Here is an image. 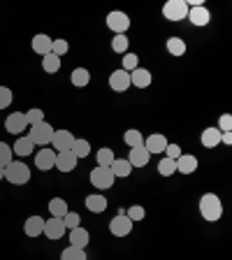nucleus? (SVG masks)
I'll use <instances>...</instances> for the list:
<instances>
[{"label":"nucleus","mask_w":232,"mask_h":260,"mask_svg":"<svg viewBox=\"0 0 232 260\" xmlns=\"http://www.w3.org/2000/svg\"><path fill=\"white\" fill-rule=\"evenodd\" d=\"M179 156H181V146H179V144H172V142H170L168 149H165V158H172V160H177Z\"/></svg>","instance_id":"c03bdc74"},{"label":"nucleus","mask_w":232,"mask_h":260,"mask_svg":"<svg viewBox=\"0 0 232 260\" xmlns=\"http://www.w3.org/2000/svg\"><path fill=\"white\" fill-rule=\"evenodd\" d=\"M84 205H86V209L93 211V214H103V211H107V198H105L103 193H91V195H86Z\"/></svg>","instance_id":"a211bd4d"},{"label":"nucleus","mask_w":232,"mask_h":260,"mask_svg":"<svg viewBox=\"0 0 232 260\" xmlns=\"http://www.w3.org/2000/svg\"><path fill=\"white\" fill-rule=\"evenodd\" d=\"M32 140L28 135H23V137H19V140L14 142V146H12V151H14V156H21V158H26V156H30L32 153Z\"/></svg>","instance_id":"a878e982"},{"label":"nucleus","mask_w":232,"mask_h":260,"mask_svg":"<svg viewBox=\"0 0 232 260\" xmlns=\"http://www.w3.org/2000/svg\"><path fill=\"white\" fill-rule=\"evenodd\" d=\"M123 142L130 146V149H137V146H144V135H142L137 128H130V130H125Z\"/></svg>","instance_id":"c85d7f7f"},{"label":"nucleus","mask_w":232,"mask_h":260,"mask_svg":"<svg viewBox=\"0 0 232 260\" xmlns=\"http://www.w3.org/2000/svg\"><path fill=\"white\" fill-rule=\"evenodd\" d=\"M65 223H63V218H56V216H51L49 221H44V233L42 235H47L49 239H60L65 235Z\"/></svg>","instance_id":"2eb2a0df"},{"label":"nucleus","mask_w":232,"mask_h":260,"mask_svg":"<svg viewBox=\"0 0 232 260\" xmlns=\"http://www.w3.org/2000/svg\"><path fill=\"white\" fill-rule=\"evenodd\" d=\"M60 260H88L86 258V249H77V246H68L60 253Z\"/></svg>","instance_id":"473e14b6"},{"label":"nucleus","mask_w":232,"mask_h":260,"mask_svg":"<svg viewBox=\"0 0 232 260\" xmlns=\"http://www.w3.org/2000/svg\"><path fill=\"white\" fill-rule=\"evenodd\" d=\"M88 244H91V235H88V230H84V228H75V230H70V246H77V249H86Z\"/></svg>","instance_id":"b1692460"},{"label":"nucleus","mask_w":232,"mask_h":260,"mask_svg":"<svg viewBox=\"0 0 232 260\" xmlns=\"http://www.w3.org/2000/svg\"><path fill=\"white\" fill-rule=\"evenodd\" d=\"M77 137L72 135V130H54V137H51V146L54 151H70L72 144H75Z\"/></svg>","instance_id":"6e6552de"},{"label":"nucleus","mask_w":232,"mask_h":260,"mask_svg":"<svg viewBox=\"0 0 232 260\" xmlns=\"http://www.w3.org/2000/svg\"><path fill=\"white\" fill-rule=\"evenodd\" d=\"M114 149H109V146H103L100 151H97V156H95V160H97V168H109L114 162Z\"/></svg>","instance_id":"7c9ffc66"},{"label":"nucleus","mask_w":232,"mask_h":260,"mask_svg":"<svg viewBox=\"0 0 232 260\" xmlns=\"http://www.w3.org/2000/svg\"><path fill=\"white\" fill-rule=\"evenodd\" d=\"M168 137L160 135V133H153V135H149L144 140V149L149 153H165V149H168Z\"/></svg>","instance_id":"ddd939ff"},{"label":"nucleus","mask_w":232,"mask_h":260,"mask_svg":"<svg viewBox=\"0 0 232 260\" xmlns=\"http://www.w3.org/2000/svg\"><path fill=\"white\" fill-rule=\"evenodd\" d=\"M149 160H151V153L146 151L144 146H137V149H130L128 162H130V165H132V170H135V168H144V165H149Z\"/></svg>","instance_id":"6ab92c4d"},{"label":"nucleus","mask_w":232,"mask_h":260,"mask_svg":"<svg viewBox=\"0 0 232 260\" xmlns=\"http://www.w3.org/2000/svg\"><path fill=\"white\" fill-rule=\"evenodd\" d=\"M42 121H44V112L40 107H32V109H28V112H26L28 128H30V125H35V123H42Z\"/></svg>","instance_id":"58836bf2"},{"label":"nucleus","mask_w":232,"mask_h":260,"mask_svg":"<svg viewBox=\"0 0 232 260\" xmlns=\"http://www.w3.org/2000/svg\"><path fill=\"white\" fill-rule=\"evenodd\" d=\"M107 28L114 32V35H125L130 28V16L121 10H114L107 14Z\"/></svg>","instance_id":"423d86ee"},{"label":"nucleus","mask_w":232,"mask_h":260,"mask_svg":"<svg viewBox=\"0 0 232 260\" xmlns=\"http://www.w3.org/2000/svg\"><path fill=\"white\" fill-rule=\"evenodd\" d=\"M114 174L109 168H93L91 170V184L95 186L97 190H109L114 186Z\"/></svg>","instance_id":"0eeeda50"},{"label":"nucleus","mask_w":232,"mask_h":260,"mask_svg":"<svg viewBox=\"0 0 232 260\" xmlns=\"http://www.w3.org/2000/svg\"><path fill=\"white\" fill-rule=\"evenodd\" d=\"M63 223H65V228H68V230H75V228H79L81 216L77 214V211H68V214L63 216Z\"/></svg>","instance_id":"a19ab883"},{"label":"nucleus","mask_w":232,"mask_h":260,"mask_svg":"<svg viewBox=\"0 0 232 260\" xmlns=\"http://www.w3.org/2000/svg\"><path fill=\"white\" fill-rule=\"evenodd\" d=\"M14 160V151H12V146L7 142H0V168H5L10 162Z\"/></svg>","instance_id":"e433bc0d"},{"label":"nucleus","mask_w":232,"mask_h":260,"mask_svg":"<svg viewBox=\"0 0 232 260\" xmlns=\"http://www.w3.org/2000/svg\"><path fill=\"white\" fill-rule=\"evenodd\" d=\"M140 68V56L132 54V51H128V54H123V65H121V70L125 72H132Z\"/></svg>","instance_id":"c9c22d12"},{"label":"nucleus","mask_w":232,"mask_h":260,"mask_svg":"<svg viewBox=\"0 0 232 260\" xmlns=\"http://www.w3.org/2000/svg\"><path fill=\"white\" fill-rule=\"evenodd\" d=\"M125 216L130 218L132 223H137V221H144V216H146V209L142 205H132L128 211H125Z\"/></svg>","instance_id":"ea45409f"},{"label":"nucleus","mask_w":232,"mask_h":260,"mask_svg":"<svg viewBox=\"0 0 232 260\" xmlns=\"http://www.w3.org/2000/svg\"><path fill=\"white\" fill-rule=\"evenodd\" d=\"M128 38L125 35H114L112 38V51L114 54H128Z\"/></svg>","instance_id":"f704fd0d"},{"label":"nucleus","mask_w":232,"mask_h":260,"mask_svg":"<svg viewBox=\"0 0 232 260\" xmlns=\"http://www.w3.org/2000/svg\"><path fill=\"white\" fill-rule=\"evenodd\" d=\"M200 216L209 223L218 221L223 216V202L216 193H205L200 198Z\"/></svg>","instance_id":"f257e3e1"},{"label":"nucleus","mask_w":232,"mask_h":260,"mask_svg":"<svg viewBox=\"0 0 232 260\" xmlns=\"http://www.w3.org/2000/svg\"><path fill=\"white\" fill-rule=\"evenodd\" d=\"M68 51H70V44L65 42L63 38L51 40V54H54V56H58V58H60V56H65Z\"/></svg>","instance_id":"4c0bfd02"},{"label":"nucleus","mask_w":232,"mask_h":260,"mask_svg":"<svg viewBox=\"0 0 232 260\" xmlns=\"http://www.w3.org/2000/svg\"><path fill=\"white\" fill-rule=\"evenodd\" d=\"M109 170H112L114 179H125L132 174V165L128 162V158H114V162L109 165Z\"/></svg>","instance_id":"4be33fe9"},{"label":"nucleus","mask_w":232,"mask_h":260,"mask_svg":"<svg viewBox=\"0 0 232 260\" xmlns=\"http://www.w3.org/2000/svg\"><path fill=\"white\" fill-rule=\"evenodd\" d=\"M174 172H177V162H174L172 158H160V162H158V174H160V177H172Z\"/></svg>","instance_id":"72a5a7b5"},{"label":"nucleus","mask_w":232,"mask_h":260,"mask_svg":"<svg viewBox=\"0 0 232 260\" xmlns=\"http://www.w3.org/2000/svg\"><path fill=\"white\" fill-rule=\"evenodd\" d=\"M132 228H135V223L125 216V209H121L119 214L109 221V233H112L114 237H128V235L132 233Z\"/></svg>","instance_id":"39448f33"},{"label":"nucleus","mask_w":232,"mask_h":260,"mask_svg":"<svg viewBox=\"0 0 232 260\" xmlns=\"http://www.w3.org/2000/svg\"><path fill=\"white\" fill-rule=\"evenodd\" d=\"M49 211H51V216L63 218L65 214L70 211V207H68V202H65L63 198H51V200H49Z\"/></svg>","instance_id":"cd10ccee"},{"label":"nucleus","mask_w":232,"mask_h":260,"mask_svg":"<svg viewBox=\"0 0 232 260\" xmlns=\"http://www.w3.org/2000/svg\"><path fill=\"white\" fill-rule=\"evenodd\" d=\"M200 142L205 149H214V146L221 144V130L216 128V125H211V128H205L200 135Z\"/></svg>","instance_id":"5701e85b"},{"label":"nucleus","mask_w":232,"mask_h":260,"mask_svg":"<svg viewBox=\"0 0 232 260\" xmlns=\"http://www.w3.org/2000/svg\"><path fill=\"white\" fill-rule=\"evenodd\" d=\"M221 142L223 144H232V133H221Z\"/></svg>","instance_id":"a18cd8bd"},{"label":"nucleus","mask_w":232,"mask_h":260,"mask_svg":"<svg viewBox=\"0 0 232 260\" xmlns=\"http://www.w3.org/2000/svg\"><path fill=\"white\" fill-rule=\"evenodd\" d=\"M193 26H207L211 21V14L205 5H197V7H188V16H186Z\"/></svg>","instance_id":"dca6fc26"},{"label":"nucleus","mask_w":232,"mask_h":260,"mask_svg":"<svg viewBox=\"0 0 232 260\" xmlns=\"http://www.w3.org/2000/svg\"><path fill=\"white\" fill-rule=\"evenodd\" d=\"M35 168L42 170V172H49L51 168H56V151L54 149H40L35 153Z\"/></svg>","instance_id":"9b49d317"},{"label":"nucleus","mask_w":232,"mask_h":260,"mask_svg":"<svg viewBox=\"0 0 232 260\" xmlns=\"http://www.w3.org/2000/svg\"><path fill=\"white\" fill-rule=\"evenodd\" d=\"M5 130H7V133H12V135H21L23 130H28L26 114H23V112H12V114H7Z\"/></svg>","instance_id":"1a4fd4ad"},{"label":"nucleus","mask_w":232,"mask_h":260,"mask_svg":"<svg viewBox=\"0 0 232 260\" xmlns=\"http://www.w3.org/2000/svg\"><path fill=\"white\" fill-rule=\"evenodd\" d=\"M221 133H232V116L230 114H223L221 119H218V125H216Z\"/></svg>","instance_id":"37998d69"},{"label":"nucleus","mask_w":232,"mask_h":260,"mask_svg":"<svg viewBox=\"0 0 232 260\" xmlns=\"http://www.w3.org/2000/svg\"><path fill=\"white\" fill-rule=\"evenodd\" d=\"M12 98H14V93H12L10 86H0V109H7L12 105Z\"/></svg>","instance_id":"79ce46f5"},{"label":"nucleus","mask_w":232,"mask_h":260,"mask_svg":"<svg viewBox=\"0 0 232 260\" xmlns=\"http://www.w3.org/2000/svg\"><path fill=\"white\" fill-rule=\"evenodd\" d=\"M162 16H165L168 21H184L186 16H188L186 0H168V3L162 5Z\"/></svg>","instance_id":"20e7f679"},{"label":"nucleus","mask_w":232,"mask_h":260,"mask_svg":"<svg viewBox=\"0 0 232 260\" xmlns=\"http://www.w3.org/2000/svg\"><path fill=\"white\" fill-rule=\"evenodd\" d=\"M3 179H5V170L0 168V181H3Z\"/></svg>","instance_id":"49530a36"},{"label":"nucleus","mask_w":232,"mask_h":260,"mask_svg":"<svg viewBox=\"0 0 232 260\" xmlns=\"http://www.w3.org/2000/svg\"><path fill=\"white\" fill-rule=\"evenodd\" d=\"M28 137L32 140V144H35V146H47V144H51L54 128H51V123L42 121V123L30 125V130H28Z\"/></svg>","instance_id":"7ed1b4c3"},{"label":"nucleus","mask_w":232,"mask_h":260,"mask_svg":"<svg viewBox=\"0 0 232 260\" xmlns=\"http://www.w3.org/2000/svg\"><path fill=\"white\" fill-rule=\"evenodd\" d=\"M109 88L116 93H125L130 88V72L125 70H114L112 75H109Z\"/></svg>","instance_id":"9d476101"},{"label":"nucleus","mask_w":232,"mask_h":260,"mask_svg":"<svg viewBox=\"0 0 232 260\" xmlns=\"http://www.w3.org/2000/svg\"><path fill=\"white\" fill-rule=\"evenodd\" d=\"M174 162H177V172H181V174H193L197 170V158L193 153H181Z\"/></svg>","instance_id":"aec40b11"},{"label":"nucleus","mask_w":232,"mask_h":260,"mask_svg":"<svg viewBox=\"0 0 232 260\" xmlns=\"http://www.w3.org/2000/svg\"><path fill=\"white\" fill-rule=\"evenodd\" d=\"M151 81H153V75H151V70H146V68H137V70L130 72V86L149 88Z\"/></svg>","instance_id":"f8f14e48"},{"label":"nucleus","mask_w":232,"mask_h":260,"mask_svg":"<svg viewBox=\"0 0 232 260\" xmlns=\"http://www.w3.org/2000/svg\"><path fill=\"white\" fill-rule=\"evenodd\" d=\"M5 179L12 186H23L30 181V168L21 160H12L10 165H5Z\"/></svg>","instance_id":"f03ea898"},{"label":"nucleus","mask_w":232,"mask_h":260,"mask_svg":"<svg viewBox=\"0 0 232 260\" xmlns=\"http://www.w3.org/2000/svg\"><path fill=\"white\" fill-rule=\"evenodd\" d=\"M60 58L58 56H54V54H47V56H42V70L47 72V75H56V72L60 70Z\"/></svg>","instance_id":"c756f323"},{"label":"nucleus","mask_w":232,"mask_h":260,"mask_svg":"<svg viewBox=\"0 0 232 260\" xmlns=\"http://www.w3.org/2000/svg\"><path fill=\"white\" fill-rule=\"evenodd\" d=\"M70 81H72V86L84 88L91 84V72H88L86 68H75V70L70 72Z\"/></svg>","instance_id":"393cba45"},{"label":"nucleus","mask_w":232,"mask_h":260,"mask_svg":"<svg viewBox=\"0 0 232 260\" xmlns=\"http://www.w3.org/2000/svg\"><path fill=\"white\" fill-rule=\"evenodd\" d=\"M77 162H79V158L72 151L56 153V170H60V172H72V170H77Z\"/></svg>","instance_id":"4468645a"},{"label":"nucleus","mask_w":232,"mask_h":260,"mask_svg":"<svg viewBox=\"0 0 232 260\" xmlns=\"http://www.w3.org/2000/svg\"><path fill=\"white\" fill-rule=\"evenodd\" d=\"M30 47H32V51H35V54L47 56V54H51V38H49L47 32H38V35L32 38Z\"/></svg>","instance_id":"412c9836"},{"label":"nucleus","mask_w":232,"mask_h":260,"mask_svg":"<svg viewBox=\"0 0 232 260\" xmlns=\"http://www.w3.org/2000/svg\"><path fill=\"white\" fill-rule=\"evenodd\" d=\"M70 151L75 153L77 158H88V153H91V142H88V140H79V137H77Z\"/></svg>","instance_id":"2f4dec72"},{"label":"nucleus","mask_w":232,"mask_h":260,"mask_svg":"<svg viewBox=\"0 0 232 260\" xmlns=\"http://www.w3.org/2000/svg\"><path fill=\"white\" fill-rule=\"evenodd\" d=\"M165 47H168V51H170V56H174V58H181V56L186 54V42L181 38H177V35H174V38H170L168 40V44H165Z\"/></svg>","instance_id":"bb28decb"},{"label":"nucleus","mask_w":232,"mask_h":260,"mask_svg":"<svg viewBox=\"0 0 232 260\" xmlns=\"http://www.w3.org/2000/svg\"><path fill=\"white\" fill-rule=\"evenodd\" d=\"M23 233H26L28 237H40V235L44 233V218L38 216V214L28 216L26 223H23Z\"/></svg>","instance_id":"f3484780"}]
</instances>
